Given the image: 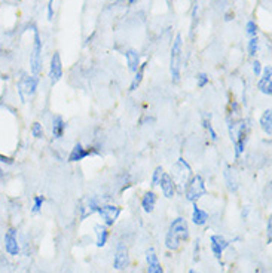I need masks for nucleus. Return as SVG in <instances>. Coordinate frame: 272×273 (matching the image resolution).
I'll return each mask as SVG.
<instances>
[{"label": "nucleus", "instance_id": "1", "mask_svg": "<svg viewBox=\"0 0 272 273\" xmlns=\"http://www.w3.org/2000/svg\"><path fill=\"white\" fill-rule=\"evenodd\" d=\"M191 235L189 223L183 217H177L171 221L167 236H165V248L168 251H177L182 245V242L188 241Z\"/></svg>", "mask_w": 272, "mask_h": 273}, {"label": "nucleus", "instance_id": "2", "mask_svg": "<svg viewBox=\"0 0 272 273\" xmlns=\"http://www.w3.org/2000/svg\"><path fill=\"white\" fill-rule=\"evenodd\" d=\"M250 131H252V121L243 118L241 122L238 124V128H237V133H235V138L232 141L235 159H240L244 154V150H246L247 142H249Z\"/></svg>", "mask_w": 272, "mask_h": 273}, {"label": "nucleus", "instance_id": "3", "mask_svg": "<svg viewBox=\"0 0 272 273\" xmlns=\"http://www.w3.org/2000/svg\"><path fill=\"white\" fill-rule=\"evenodd\" d=\"M171 178L173 181L176 183V187L177 190L183 192L186 183L191 180V177L194 175L192 174V168L191 165L188 163V160H185L183 157H180L179 160H176V163L171 166Z\"/></svg>", "mask_w": 272, "mask_h": 273}, {"label": "nucleus", "instance_id": "4", "mask_svg": "<svg viewBox=\"0 0 272 273\" xmlns=\"http://www.w3.org/2000/svg\"><path fill=\"white\" fill-rule=\"evenodd\" d=\"M183 195L188 202L197 204L203 196L207 195V186H205L204 178L201 175H192L183 189Z\"/></svg>", "mask_w": 272, "mask_h": 273}, {"label": "nucleus", "instance_id": "5", "mask_svg": "<svg viewBox=\"0 0 272 273\" xmlns=\"http://www.w3.org/2000/svg\"><path fill=\"white\" fill-rule=\"evenodd\" d=\"M182 51H183V42L182 36L177 34L173 46H171V58H170V74L173 83H179L180 80V66H182Z\"/></svg>", "mask_w": 272, "mask_h": 273}, {"label": "nucleus", "instance_id": "6", "mask_svg": "<svg viewBox=\"0 0 272 273\" xmlns=\"http://www.w3.org/2000/svg\"><path fill=\"white\" fill-rule=\"evenodd\" d=\"M37 85H39V77H36V76L24 74L22 77H19L16 88H18V95H19L21 103H25V100L28 97H33L36 94Z\"/></svg>", "mask_w": 272, "mask_h": 273}, {"label": "nucleus", "instance_id": "7", "mask_svg": "<svg viewBox=\"0 0 272 273\" xmlns=\"http://www.w3.org/2000/svg\"><path fill=\"white\" fill-rule=\"evenodd\" d=\"M30 71L31 76L39 77L42 71V39L39 31H34V40H33V48L30 54Z\"/></svg>", "mask_w": 272, "mask_h": 273}, {"label": "nucleus", "instance_id": "8", "mask_svg": "<svg viewBox=\"0 0 272 273\" xmlns=\"http://www.w3.org/2000/svg\"><path fill=\"white\" fill-rule=\"evenodd\" d=\"M97 214L101 217L103 224L106 227H110L116 223V220L121 215V208L118 205L113 204H101L97 209Z\"/></svg>", "mask_w": 272, "mask_h": 273}, {"label": "nucleus", "instance_id": "9", "mask_svg": "<svg viewBox=\"0 0 272 273\" xmlns=\"http://www.w3.org/2000/svg\"><path fill=\"white\" fill-rule=\"evenodd\" d=\"M3 247L7 256L10 257H16L21 253V244L16 238V229L10 227L6 230L4 236H3Z\"/></svg>", "mask_w": 272, "mask_h": 273}, {"label": "nucleus", "instance_id": "10", "mask_svg": "<svg viewBox=\"0 0 272 273\" xmlns=\"http://www.w3.org/2000/svg\"><path fill=\"white\" fill-rule=\"evenodd\" d=\"M130 266V253L125 244H118L115 257H113V268L116 271H125Z\"/></svg>", "mask_w": 272, "mask_h": 273}, {"label": "nucleus", "instance_id": "11", "mask_svg": "<svg viewBox=\"0 0 272 273\" xmlns=\"http://www.w3.org/2000/svg\"><path fill=\"white\" fill-rule=\"evenodd\" d=\"M101 204H103V202H100V199L95 198V196L85 198V199L79 204V208H77V209H79V218H80V220H85L86 217L95 214L97 209H98V206Z\"/></svg>", "mask_w": 272, "mask_h": 273}, {"label": "nucleus", "instance_id": "12", "mask_svg": "<svg viewBox=\"0 0 272 273\" xmlns=\"http://www.w3.org/2000/svg\"><path fill=\"white\" fill-rule=\"evenodd\" d=\"M228 248H229V241L225 236H222V235H211L210 236V250L217 260L222 259L225 250H228Z\"/></svg>", "mask_w": 272, "mask_h": 273}, {"label": "nucleus", "instance_id": "13", "mask_svg": "<svg viewBox=\"0 0 272 273\" xmlns=\"http://www.w3.org/2000/svg\"><path fill=\"white\" fill-rule=\"evenodd\" d=\"M94 153H95V151H94V147H85L83 144L76 142V144L73 145V148L70 150V153H68L67 160L70 163L80 162V160H83L85 157H88V156H91V154H94Z\"/></svg>", "mask_w": 272, "mask_h": 273}, {"label": "nucleus", "instance_id": "14", "mask_svg": "<svg viewBox=\"0 0 272 273\" xmlns=\"http://www.w3.org/2000/svg\"><path fill=\"white\" fill-rule=\"evenodd\" d=\"M258 89L264 94V95H272V68L271 66H267L262 70V74L259 76V82H258Z\"/></svg>", "mask_w": 272, "mask_h": 273}, {"label": "nucleus", "instance_id": "15", "mask_svg": "<svg viewBox=\"0 0 272 273\" xmlns=\"http://www.w3.org/2000/svg\"><path fill=\"white\" fill-rule=\"evenodd\" d=\"M63 77V63H61V57L58 52H54L52 58H51V64H49V79L51 83H57L60 82Z\"/></svg>", "mask_w": 272, "mask_h": 273}, {"label": "nucleus", "instance_id": "16", "mask_svg": "<svg viewBox=\"0 0 272 273\" xmlns=\"http://www.w3.org/2000/svg\"><path fill=\"white\" fill-rule=\"evenodd\" d=\"M159 187H161V192L162 195L167 198V199H173L177 193V187H176V183L173 181L171 175L168 172H164L161 181H159Z\"/></svg>", "mask_w": 272, "mask_h": 273}, {"label": "nucleus", "instance_id": "17", "mask_svg": "<svg viewBox=\"0 0 272 273\" xmlns=\"http://www.w3.org/2000/svg\"><path fill=\"white\" fill-rule=\"evenodd\" d=\"M146 265H147V273H164V268L159 262L155 248H149L146 251Z\"/></svg>", "mask_w": 272, "mask_h": 273}, {"label": "nucleus", "instance_id": "18", "mask_svg": "<svg viewBox=\"0 0 272 273\" xmlns=\"http://www.w3.org/2000/svg\"><path fill=\"white\" fill-rule=\"evenodd\" d=\"M156 201H158V196L153 190H147L144 192V195L141 196V208L144 212L150 214L155 211V206H156Z\"/></svg>", "mask_w": 272, "mask_h": 273}, {"label": "nucleus", "instance_id": "19", "mask_svg": "<svg viewBox=\"0 0 272 273\" xmlns=\"http://www.w3.org/2000/svg\"><path fill=\"white\" fill-rule=\"evenodd\" d=\"M66 128H67V125H66L64 119H63L61 116L55 115V116L52 118V127H51V131H52L54 139L63 138L64 134H66Z\"/></svg>", "mask_w": 272, "mask_h": 273}, {"label": "nucleus", "instance_id": "20", "mask_svg": "<svg viewBox=\"0 0 272 273\" xmlns=\"http://www.w3.org/2000/svg\"><path fill=\"white\" fill-rule=\"evenodd\" d=\"M94 230H95V245L98 248H103L107 244V241H109V230H107V227L104 224L103 226L101 224H95Z\"/></svg>", "mask_w": 272, "mask_h": 273}, {"label": "nucleus", "instance_id": "21", "mask_svg": "<svg viewBox=\"0 0 272 273\" xmlns=\"http://www.w3.org/2000/svg\"><path fill=\"white\" fill-rule=\"evenodd\" d=\"M208 214L205 212L203 208H200L197 204H194V209H192V223L195 226H205L208 223Z\"/></svg>", "mask_w": 272, "mask_h": 273}, {"label": "nucleus", "instance_id": "22", "mask_svg": "<svg viewBox=\"0 0 272 273\" xmlns=\"http://www.w3.org/2000/svg\"><path fill=\"white\" fill-rule=\"evenodd\" d=\"M125 60H127V66L131 73H136L140 67V54L136 49H128L125 52Z\"/></svg>", "mask_w": 272, "mask_h": 273}, {"label": "nucleus", "instance_id": "23", "mask_svg": "<svg viewBox=\"0 0 272 273\" xmlns=\"http://www.w3.org/2000/svg\"><path fill=\"white\" fill-rule=\"evenodd\" d=\"M259 125L262 128V131L267 134L268 136H272V110L268 109L262 113L261 116V121H259Z\"/></svg>", "mask_w": 272, "mask_h": 273}, {"label": "nucleus", "instance_id": "24", "mask_svg": "<svg viewBox=\"0 0 272 273\" xmlns=\"http://www.w3.org/2000/svg\"><path fill=\"white\" fill-rule=\"evenodd\" d=\"M225 181H226V187L229 192H237L238 190V181H237V177H235V172L232 169V166H226V171H225Z\"/></svg>", "mask_w": 272, "mask_h": 273}, {"label": "nucleus", "instance_id": "25", "mask_svg": "<svg viewBox=\"0 0 272 273\" xmlns=\"http://www.w3.org/2000/svg\"><path fill=\"white\" fill-rule=\"evenodd\" d=\"M203 127H204V130L207 131L208 136H210V139H211L213 142H216V141L219 139V136H217V133H216L214 127H213L211 115H210V113H205L204 116H203Z\"/></svg>", "mask_w": 272, "mask_h": 273}, {"label": "nucleus", "instance_id": "26", "mask_svg": "<svg viewBox=\"0 0 272 273\" xmlns=\"http://www.w3.org/2000/svg\"><path fill=\"white\" fill-rule=\"evenodd\" d=\"M146 66H147V63L140 64L138 70L134 73V77H133V80H131V83H130V91H131V92L137 91V89H138V86L141 85L143 77H144V70H146Z\"/></svg>", "mask_w": 272, "mask_h": 273}, {"label": "nucleus", "instance_id": "27", "mask_svg": "<svg viewBox=\"0 0 272 273\" xmlns=\"http://www.w3.org/2000/svg\"><path fill=\"white\" fill-rule=\"evenodd\" d=\"M30 134L33 138L36 139H42L45 138V130H43V125L40 122H33L31 128H30Z\"/></svg>", "mask_w": 272, "mask_h": 273}, {"label": "nucleus", "instance_id": "28", "mask_svg": "<svg viewBox=\"0 0 272 273\" xmlns=\"http://www.w3.org/2000/svg\"><path fill=\"white\" fill-rule=\"evenodd\" d=\"M164 172H165V171H164L162 166H156V168H155V171H153V174H152V180H150V186H152V187H158V186H159V181H161Z\"/></svg>", "mask_w": 272, "mask_h": 273}, {"label": "nucleus", "instance_id": "29", "mask_svg": "<svg viewBox=\"0 0 272 273\" xmlns=\"http://www.w3.org/2000/svg\"><path fill=\"white\" fill-rule=\"evenodd\" d=\"M43 204H45V196H42V195H36V196L33 198V202H31V212H33V214L40 212Z\"/></svg>", "mask_w": 272, "mask_h": 273}, {"label": "nucleus", "instance_id": "30", "mask_svg": "<svg viewBox=\"0 0 272 273\" xmlns=\"http://www.w3.org/2000/svg\"><path fill=\"white\" fill-rule=\"evenodd\" d=\"M258 51H259V39H258V36L256 37H250V40H249V55L250 57H256Z\"/></svg>", "mask_w": 272, "mask_h": 273}, {"label": "nucleus", "instance_id": "31", "mask_svg": "<svg viewBox=\"0 0 272 273\" xmlns=\"http://www.w3.org/2000/svg\"><path fill=\"white\" fill-rule=\"evenodd\" d=\"M258 31H259L258 24H256L255 21L250 19V21L246 24V34H247L249 37H256V36H258Z\"/></svg>", "mask_w": 272, "mask_h": 273}, {"label": "nucleus", "instance_id": "32", "mask_svg": "<svg viewBox=\"0 0 272 273\" xmlns=\"http://www.w3.org/2000/svg\"><path fill=\"white\" fill-rule=\"evenodd\" d=\"M210 79H208V74L207 73H198L197 74V86L198 88H205L208 85Z\"/></svg>", "mask_w": 272, "mask_h": 273}, {"label": "nucleus", "instance_id": "33", "mask_svg": "<svg viewBox=\"0 0 272 273\" xmlns=\"http://www.w3.org/2000/svg\"><path fill=\"white\" fill-rule=\"evenodd\" d=\"M15 163V159L12 156H6L3 153H0V165H4V166H12Z\"/></svg>", "mask_w": 272, "mask_h": 273}, {"label": "nucleus", "instance_id": "34", "mask_svg": "<svg viewBox=\"0 0 272 273\" xmlns=\"http://www.w3.org/2000/svg\"><path fill=\"white\" fill-rule=\"evenodd\" d=\"M262 70H264L262 63H261L259 60H255V61H253V74H255L256 77H259V76L262 74Z\"/></svg>", "mask_w": 272, "mask_h": 273}, {"label": "nucleus", "instance_id": "35", "mask_svg": "<svg viewBox=\"0 0 272 273\" xmlns=\"http://www.w3.org/2000/svg\"><path fill=\"white\" fill-rule=\"evenodd\" d=\"M201 257V242L200 239L195 241V248H194V262H198Z\"/></svg>", "mask_w": 272, "mask_h": 273}, {"label": "nucleus", "instance_id": "36", "mask_svg": "<svg viewBox=\"0 0 272 273\" xmlns=\"http://www.w3.org/2000/svg\"><path fill=\"white\" fill-rule=\"evenodd\" d=\"M267 235H268V245L271 244L272 241V218H268V223H267Z\"/></svg>", "mask_w": 272, "mask_h": 273}, {"label": "nucleus", "instance_id": "37", "mask_svg": "<svg viewBox=\"0 0 272 273\" xmlns=\"http://www.w3.org/2000/svg\"><path fill=\"white\" fill-rule=\"evenodd\" d=\"M52 1H54V0H51V1H49V4H48V19H49V21H51V19L54 18V10H52Z\"/></svg>", "mask_w": 272, "mask_h": 273}, {"label": "nucleus", "instance_id": "38", "mask_svg": "<svg viewBox=\"0 0 272 273\" xmlns=\"http://www.w3.org/2000/svg\"><path fill=\"white\" fill-rule=\"evenodd\" d=\"M249 212H250V206H244V208H243V211H241V217H243V220H247Z\"/></svg>", "mask_w": 272, "mask_h": 273}, {"label": "nucleus", "instance_id": "39", "mask_svg": "<svg viewBox=\"0 0 272 273\" xmlns=\"http://www.w3.org/2000/svg\"><path fill=\"white\" fill-rule=\"evenodd\" d=\"M225 19H226V21H231V19H234V13H231V12H229V13H226V18H225Z\"/></svg>", "mask_w": 272, "mask_h": 273}, {"label": "nucleus", "instance_id": "40", "mask_svg": "<svg viewBox=\"0 0 272 273\" xmlns=\"http://www.w3.org/2000/svg\"><path fill=\"white\" fill-rule=\"evenodd\" d=\"M4 178V172H3V169L0 168V180H3Z\"/></svg>", "mask_w": 272, "mask_h": 273}, {"label": "nucleus", "instance_id": "41", "mask_svg": "<svg viewBox=\"0 0 272 273\" xmlns=\"http://www.w3.org/2000/svg\"><path fill=\"white\" fill-rule=\"evenodd\" d=\"M137 0H128V4H134Z\"/></svg>", "mask_w": 272, "mask_h": 273}, {"label": "nucleus", "instance_id": "42", "mask_svg": "<svg viewBox=\"0 0 272 273\" xmlns=\"http://www.w3.org/2000/svg\"><path fill=\"white\" fill-rule=\"evenodd\" d=\"M189 273H200V272H197V271H194V269H192V271H189Z\"/></svg>", "mask_w": 272, "mask_h": 273}]
</instances>
